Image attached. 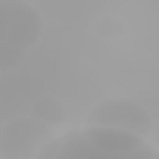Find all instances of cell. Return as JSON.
<instances>
[{
	"label": "cell",
	"instance_id": "obj_1",
	"mask_svg": "<svg viewBox=\"0 0 159 159\" xmlns=\"http://www.w3.org/2000/svg\"><path fill=\"white\" fill-rule=\"evenodd\" d=\"M38 159H159V150L140 134L119 128L84 125L66 134H56Z\"/></svg>",
	"mask_w": 159,
	"mask_h": 159
},
{
	"label": "cell",
	"instance_id": "obj_2",
	"mask_svg": "<svg viewBox=\"0 0 159 159\" xmlns=\"http://www.w3.org/2000/svg\"><path fill=\"white\" fill-rule=\"evenodd\" d=\"M44 19L25 0H0V69H13L41 38Z\"/></svg>",
	"mask_w": 159,
	"mask_h": 159
},
{
	"label": "cell",
	"instance_id": "obj_3",
	"mask_svg": "<svg viewBox=\"0 0 159 159\" xmlns=\"http://www.w3.org/2000/svg\"><path fill=\"white\" fill-rule=\"evenodd\" d=\"M53 125L38 116H19L0 128V156L3 159H38L41 150L53 140Z\"/></svg>",
	"mask_w": 159,
	"mask_h": 159
},
{
	"label": "cell",
	"instance_id": "obj_4",
	"mask_svg": "<svg viewBox=\"0 0 159 159\" xmlns=\"http://www.w3.org/2000/svg\"><path fill=\"white\" fill-rule=\"evenodd\" d=\"M88 125L119 128V131L147 137L150 128H153V119H150V112H147L137 100H131V97H106V100H100V103L91 106Z\"/></svg>",
	"mask_w": 159,
	"mask_h": 159
},
{
	"label": "cell",
	"instance_id": "obj_5",
	"mask_svg": "<svg viewBox=\"0 0 159 159\" xmlns=\"http://www.w3.org/2000/svg\"><path fill=\"white\" fill-rule=\"evenodd\" d=\"M31 116L44 119L47 125H62V122H66V106H62V100H59V97H50V94H47V97L34 100Z\"/></svg>",
	"mask_w": 159,
	"mask_h": 159
},
{
	"label": "cell",
	"instance_id": "obj_6",
	"mask_svg": "<svg viewBox=\"0 0 159 159\" xmlns=\"http://www.w3.org/2000/svg\"><path fill=\"white\" fill-rule=\"evenodd\" d=\"M97 31H100V34H116V31H122V28H119L116 16H103V19H100V25H97Z\"/></svg>",
	"mask_w": 159,
	"mask_h": 159
}]
</instances>
